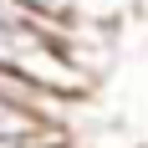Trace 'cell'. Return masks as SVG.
<instances>
[{
	"label": "cell",
	"mask_w": 148,
	"mask_h": 148,
	"mask_svg": "<svg viewBox=\"0 0 148 148\" xmlns=\"http://www.w3.org/2000/svg\"><path fill=\"white\" fill-rule=\"evenodd\" d=\"M41 128H51V123H46L36 107L15 102L10 92H0V148H10V143H21V138L41 133Z\"/></svg>",
	"instance_id": "1"
},
{
	"label": "cell",
	"mask_w": 148,
	"mask_h": 148,
	"mask_svg": "<svg viewBox=\"0 0 148 148\" xmlns=\"http://www.w3.org/2000/svg\"><path fill=\"white\" fill-rule=\"evenodd\" d=\"M66 10L82 26H118V21L143 10V0H66Z\"/></svg>",
	"instance_id": "2"
},
{
	"label": "cell",
	"mask_w": 148,
	"mask_h": 148,
	"mask_svg": "<svg viewBox=\"0 0 148 148\" xmlns=\"http://www.w3.org/2000/svg\"><path fill=\"white\" fill-rule=\"evenodd\" d=\"M10 148H72V143L61 138V128H41V133L21 138V143H10Z\"/></svg>",
	"instance_id": "3"
}]
</instances>
